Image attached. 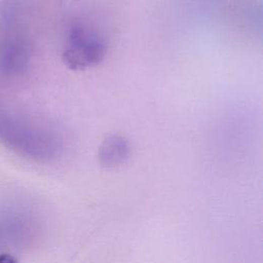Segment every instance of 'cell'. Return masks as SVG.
Masks as SVG:
<instances>
[{
  "instance_id": "obj_5",
  "label": "cell",
  "mask_w": 263,
  "mask_h": 263,
  "mask_svg": "<svg viewBox=\"0 0 263 263\" xmlns=\"http://www.w3.org/2000/svg\"><path fill=\"white\" fill-rule=\"evenodd\" d=\"M0 263H16V261L7 254H2L0 255Z\"/></svg>"
},
{
  "instance_id": "obj_2",
  "label": "cell",
  "mask_w": 263,
  "mask_h": 263,
  "mask_svg": "<svg viewBox=\"0 0 263 263\" xmlns=\"http://www.w3.org/2000/svg\"><path fill=\"white\" fill-rule=\"evenodd\" d=\"M106 51V43L101 34L88 26L79 24L69 30L62 60L70 70H87L99 65Z\"/></svg>"
},
{
  "instance_id": "obj_1",
  "label": "cell",
  "mask_w": 263,
  "mask_h": 263,
  "mask_svg": "<svg viewBox=\"0 0 263 263\" xmlns=\"http://www.w3.org/2000/svg\"><path fill=\"white\" fill-rule=\"evenodd\" d=\"M0 140L34 157H50L59 150L55 135L0 108Z\"/></svg>"
},
{
  "instance_id": "obj_3",
  "label": "cell",
  "mask_w": 263,
  "mask_h": 263,
  "mask_svg": "<svg viewBox=\"0 0 263 263\" xmlns=\"http://www.w3.org/2000/svg\"><path fill=\"white\" fill-rule=\"evenodd\" d=\"M15 33L8 32L0 39V70L18 74L27 67L29 55L26 44Z\"/></svg>"
},
{
  "instance_id": "obj_4",
  "label": "cell",
  "mask_w": 263,
  "mask_h": 263,
  "mask_svg": "<svg viewBox=\"0 0 263 263\" xmlns=\"http://www.w3.org/2000/svg\"><path fill=\"white\" fill-rule=\"evenodd\" d=\"M129 152L127 141L119 136H108L102 143L99 151L101 161L106 165H116L121 163Z\"/></svg>"
}]
</instances>
